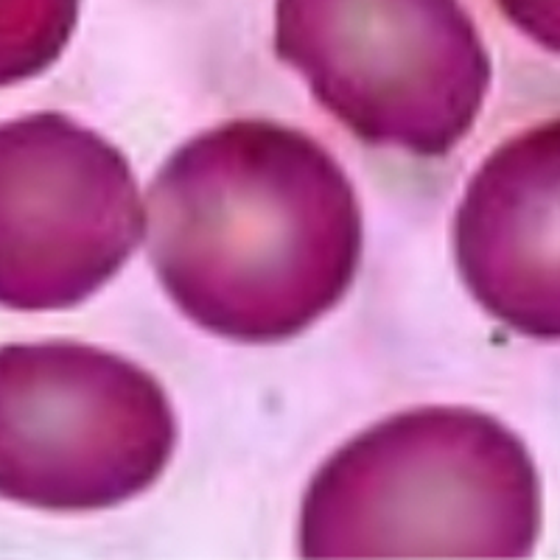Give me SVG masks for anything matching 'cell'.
Masks as SVG:
<instances>
[{
    "label": "cell",
    "instance_id": "cell-1",
    "mask_svg": "<svg viewBox=\"0 0 560 560\" xmlns=\"http://www.w3.org/2000/svg\"><path fill=\"white\" fill-rule=\"evenodd\" d=\"M362 242V205L345 168L283 124L205 129L149 188L158 280L191 323L233 342L306 331L350 289Z\"/></svg>",
    "mask_w": 560,
    "mask_h": 560
},
{
    "label": "cell",
    "instance_id": "cell-2",
    "mask_svg": "<svg viewBox=\"0 0 560 560\" xmlns=\"http://www.w3.org/2000/svg\"><path fill=\"white\" fill-rule=\"evenodd\" d=\"M541 482L518 434L490 415L427 407L382 420L314 474L303 558H527Z\"/></svg>",
    "mask_w": 560,
    "mask_h": 560
},
{
    "label": "cell",
    "instance_id": "cell-3",
    "mask_svg": "<svg viewBox=\"0 0 560 560\" xmlns=\"http://www.w3.org/2000/svg\"><path fill=\"white\" fill-rule=\"evenodd\" d=\"M275 51L359 140L420 158L452 152L490 90L459 0H278Z\"/></svg>",
    "mask_w": 560,
    "mask_h": 560
},
{
    "label": "cell",
    "instance_id": "cell-4",
    "mask_svg": "<svg viewBox=\"0 0 560 560\" xmlns=\"http://www.w3.org/2000/svg\"><path fill=\"white\" fill-rule=\"evenodd\" d=\"M177 420L158 378L82 342L0 348V499L102 510L152 488Z\"/></svg>",
    "mask_w": 560,
    "mask_h": 560
},
{
    "label": "cell",
    "instance_id": "cell-5",
    "mask_svg": "<svg viewBox=\"0 0 560 560\" xmlns=\"http://www.w3.org/2000/svg\"><path fill=\"white\" fill-rule=\"evenodd\" d=\"M143 236L129 160L62 113L0 124V306L73 308Z\"/></svg>",
    "mask_w": 560,
    "mask_h": 560
},
{
    "label": "cell",
    "instance_id": "cell-6",
    "mask_svg": "<svg viewBox=\"0 0 560 560\" xmlns=\"http://www.w3.org/2000/svg\"><path fill=\"white\" fill-rule=\"evenodd\" d=\"M558 202L560 127L544 121L485 160L454 219L465 287L524 337L560 334Z\"/></svg>",
    "mask_w": 560,
    "mask_h": 560
},
{
    "label": "cell",
    "instance_id": "cell-7",
    "mask_svg": "<svg viewBox=\"0 0 560 560\" xmlns=\"http://www.w3.org/2000/svg\"><path fill=\"white\" fill-rule=\"evenodd\" d=\"M499 3L524 34L552 54L558 51V0H499Z\"/></svg>",
    "mask_w": 560,
    "mask_h": 560
}]
</instances>
